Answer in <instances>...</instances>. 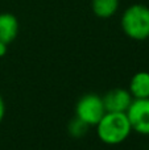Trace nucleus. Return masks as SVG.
<instances>
[{
    "instance_id": "obj_1",
    "label": "nucleus",
    "mask_w": 149,
    "mask_h": 150,
    "mask_svg": "<svg viewBox=\"0 0 149 150\" xmlns=\"http://www.w3.org/2000/svg\"><path fill=\"white\" fill-rule=\"evenodd\" d=\"M95 128L98 138L110 146L123 144L132 133L131 122L126 112H106Z\"/></svg>"
},
{
    "instance_id": "obj_2",
    "label": "nucleus",
    "mask_w": 149,
    "mask_h": 150,
    "mask_svg": "<svg viewBox=\"0 0 149 150\" xmlns=\"http://www.w3.org/2000/svg\"><path fill=\"white\" fill-rule=\"evenodd\" d=\"M121 30L133 41L149 38V7L145 4H132L123 12L120 18Z\"/></svg>"
},
{
    "instance_id": "obj_3",
    "label": "nucleus",
    "mask_w": 149,
    "mask_h": 150,
    "mask_svg": "<svg viewBox=\"0 0 149 150\" xmlns=\"http://www.w3.org/2000/svg\"><path fill=\"white\" fill-rule=\"evenodd\" d=\"M106 112L107 111L104 108L102 96L96 95V93H86V95L81 96L74 108L75 117L82 120L90 128L95 127L100 121V119L104 116Z\"/></svg>"
},
{
    "instance_id": "obj_4",
    "label": "nucleus",
    "mask_w": 149,
    "mask_h": 150,
    "mask_svg": "<svg viewBox=\"0 0 149 150\" xmlns=\"http://www.w3.org/2000/svg\"><path fill=\"white\" fill-rule=\"evenodd\" d=\"M126 113L131 122L132 132L149 136V98L133 99Z\"/></svg>"
},
{
    "instance_id": "obj_5",
    "label": "nucleus",
    "mask_w": 149,
    "mask_h": 150,
    "mask_svg": "<svg viewBox=\"0 0 149 150\" xmlns=\"http://www.w3.org/2000/svg\"><path fill=\"white\" fill-rule=\"evenodd\" d=\"M102 99L107 112H127L133 100L128 88L123 87L112 88L108 92H106Z\"/></svg>"
},
{
    "instance_id": "obj_6",
    "label": "nucleus",
    "mask_w": 149,
    "mask_h": 150,
    "mask_svg": "<svg viewBox=\"0 0 149 150\" xmlns=\"http://www.w3.org/2000/svg\"><path fill=\"white\" fill-rule=\"evenodd\" d=\"M18 20L12 13H0V42L9 45L18 34Z\"/></svg>"
},
{
    "instance_id": "obj_7",
    "label": "nucleus",
    "mask_w": 149,
    "mask_h": 150,
    "mask_svg": "<svg viewBox=\"0 0 149 150\" xmlns=\"http://www.w3.org/2000/svg\"><path fill=\"white\" fill-rule=\"evenodd\" d=\"M128 91L133 99H148L149 98V73L137 71L132 75L129 80Z\"/></svg>"
},
{
    "instance_id": "obj_8",
    "label": "nucleus",
    "mask_w": 149,
    "mask_h": 150,
    "mask_svg": "<svg viewBox=\"0 0 149 150\" xmlns=\"http://www.w3.org/2000/svg\"><path fill=\"white\" fill-rule=\"evenodd\" d=\"M119 0H91V9L99 18H110L118 12Z\"/></svg>"
},
{
    "instance_id": "obj_9",
    "label": "nucleus",
    "mask_w": 149,
    "mask_h": 150,
    "mask_svg": "<svg viewBox=\"0 0 149 150\" xmlns=\"http://www.w3.org/2000/svg\"><path fill=\"white\" fill-rule=\"evenodd\" d=\"M89 125L84 124L82 120H79L78 117L74 116V119L70 120L67 125V132L71 137L74 138H82L83 136L87 134V130H89Z\"/></svg>"
},
{
    "instance_id": "obj_10",
    "label": "nucleus",
    "mask_w": 149,
    "mask_h": 150,
    "mask_svg": "<svg viewBox=\"0 0 149 150\" xmlns=\"http://www.w3.org/2000/svg\"><path fill=\"white\" fill-rule=\"evenodd\" d=\"M5 112H7V107H5V101L3 99V96L0 95V124L3 122L5 117Z\"/></svg>"
},
{
    "instance_id": "obj_11",
    "label": "nucleus",
    "mask_w": 149,
    "mask_h": 150,
    "mask_svg": "<svg viewBox=\"0 0 149 150\" xmlns=\"http://www.w3.org/2000/svg\"><path fill=\"white\" fill-rule=\"evenodd\" d=\"M8 52V45L4 44V42H0V58L4 57Z\"/></svg>"
}]
</instances>
